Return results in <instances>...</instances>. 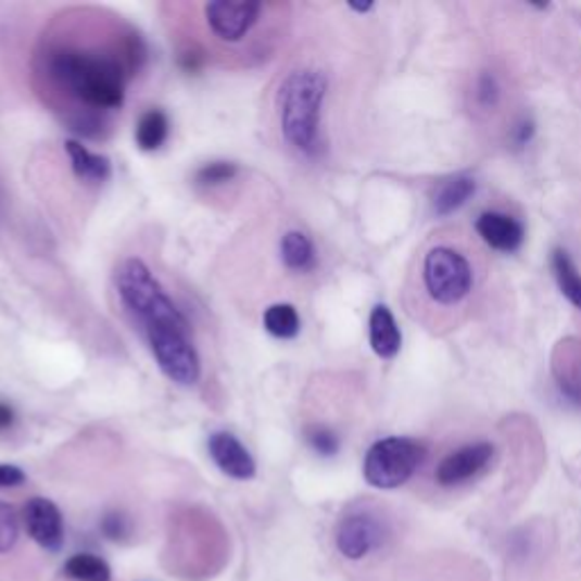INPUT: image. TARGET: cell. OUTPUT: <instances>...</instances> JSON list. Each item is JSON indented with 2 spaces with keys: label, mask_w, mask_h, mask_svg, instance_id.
I'll use <instances>...</instances> for the list:
<instances>
[{
  "label": "cell",
  "mask_w": 581,
  "mask_h": 581,
  "mask_svg": "<svg viewBox=\"0 0 581 581\" xmlns=\"http://www.w3.org/2000/svg\"><path fill=\"white\" fill-rule=\"evenodd\" d=\"M137 58V37L121 48L83 37H55L39 53V75L46 89L64 98L75 112L103 114L123 108L128 71Z\"/></svg>",
  "instance_id": "cell-1"
},
{
  "label": "cell",
  "mask_w": 581,
  "mask_h": 581,
  "mask_svg": "<svg viewBox=\"0 0 581 581\" xmlns=\"http://www.w3.org/2000/svg\"><path fill=\"white\" fill-rule=\"evenodd\" d=\"M327 93V80L320 71H293L280 87L277 108L285 139L302 150L314 153L320 130V108Z\"/></svg>",
  "instance_id": "cell-2"
},
{
  "label": "cell",
  "mask_w": 581,
  "mask_h": 581,
  "mask_svg": "<svg viewBox=\"0 0 581 581\" xmlns=\"http://www.w3.org/2000/svg\"><path fill=\"white\" fill-rule=\"evenodd\" d=\"M116 289L125 310L143 325V330L155 325L189 323L141 260H125L118 266Z\"/></svg>",
  "instance_id": "cell-3"
},
{
  "label": "cell",
  "mask_w": 581,
  "mask_h": 581,
  "mask_svg": "<svg viewBox=\"0 0 581 581\" xmlns=\"http://www.w3.org/2000/svg\"><path fill=\"white\" fill-rule=\"evenodd\" d=\"M425 459V445L407 437L377 441L364 459V477L375 489L391 491L407 484Z\"/></svg>",
  "instance_id": "cell-4"
},
{
  "label": "cell",
  "mask_w": 581,
  "mask_h": 581,
  "mask_svg": "<svg viewBox=\"0 0 581 581\" xmlns=\"http://www.w3.org/2000/svg\"><path fill=\"white\" fill-rule=\"evenodd\" d=\"M160 370L170 382L193 387L200 380V357L191 341L189 323L155 325L143 330Z\"/></svg>",
  "instance_id": "cell-5"
},
{
  "label": "cell",
  "mask_w": 581,
  "mask_h": 581,
  "mask_svg": "<svg viewBox=\"0 0 581 581\" xmlns=\"http://www.w3.org/2000/svg\"><path fill=\"white\" fill-rule=\"evenodd\" d=\"M425 287L441 305H457L472 289V268L462 252L434 248L425 257Z\"/></svg>",
  "instance_id": "cell-6"
},
{
  "label": "cell",
  "mask_w": 581,
  "mask_h": 581,
  "mask_svg": "<svg viewBox=\"0 0 581 581\" xmlns=\"http://www.w3.org/2000/svg\"><path fill=\"white\" fill-rule=\"evenodd\" d=\"M264 12L266 5L257 0H214L202 8L210 33L227 46L241 43L257 28Z\"/></svg>",
  "instance_id": "cell-7"
},
{
  "label": "cell",
  "mask_w": 581,
  "mask_h": 581,
  "mask_svg": "<svg viewBox=\"0 0 581 581\" xmlns=\"http://www.w3.org/2000/svg\"><path fill=\"white\" fill-rule=\"evenodd\" d=\"M384 529L370 514H350L339 522L337 547L345 559H364L377 545L382 543Z\"/></svg>",
  "instance_id": "cell-8"
},
{
  "label": "cell",
  "mask_w": 581,
  "mask_h": 581,
  "mask_svg": "<svg viewBox=\"0 0 581 581\" xmlns=\"http://www.w3.org/2000/svg\"><path fill=\"white\" fill-rule=\"evenodd\" d=\"M23 522L28 536L48 552H60L64 545V518L55 502L33 497L23 509Z\"/></svg>",
  "instance_id": "cell-9"
},
{
  "label": "cell",
  "mask_w": 581,
  "mask_h": 581,
  "mask_svg": "<svg viewBox=\"0 0 581 581\" xmlns=\"http://www.w3.org/2000/svg\"><path fill=\"white\" fill-rule=\"evenodd\" d=\"M495 447L491 443H472L450 452L437 468V482L441 487H459L470 482L493 462Z\"/></svg>",
  "instance_id": "cell-10"
},
{
  "label": "cell",
  "mask_w": 581,
  "mask_h": 581,
  "mask_svg": "<svg viewBox=\"0 0 581 581\" xmlns=\"http://www.w3.org/2000/svg\"><path fill=\"white\" fill-rule=\"evenodd\" d=\"M210 457L220 472L232 479H252L257 472V464L245 445L230 432H216L210 437Z\"/></svg>",
  "instance_id": "cell-11"
},
{
  "label": "cell",
  "mask_w": 581,
  "mask_h": 581,
  "mask_svg": "<svg viewBox=\"0 0 581 581\" xmlns=\"http://www.w3.org/2000/svg\"><path fill=\"white\" fill-rule=\"evenodd\" d=\"M477 232L500 252H516L525 241V227L509 214L487 212L477 218Z\"/></svg>",
  "instance_id": "cell-12"
},
{
  "label": "cell",
  "mask_w": 581,
  "mask_h": 581,
  "mask_svg": "<svg viewBox=\"0 0 581 581\" xmlns=\"http://www.w3.org/2000/svg\"><path fill=\"white\" fill-rule=\"evenodd\" d=\"M402 345L400 327L389 307L377 305L370 312V348L377 357L393 359Z\"/></svg>",
  "instance_id": "cell-13"
},
{
  "label": "cell",
  "mask_w": 581,
  "mask_h": 581,
  "mask_svg": "<svg viewBox=\"0 0 581 581\" xmlns=\"http://www.w3.org/2000/svg\"><path fill=\"white\" fill-rule=\"evenodd\" d=\"M66 153L71 157V166L75 178H80L85 182H105L112 175V164L108 157L96 155L91 150H87L78 141H66Z\"/></svg>",
  "instance_id": "cell-14"
},
{
  "label": "cell",
  "mask_w": 581,
  "mask_h": 581,
  "mask_svg": "<svg viewBox=\"0 0 581 581\" xmlns=\"http://www.w3.org/2000/svg\"><path fill=\"white\" fill-rule=\"evenodd\" d=\"M475 193V180L468 175H457L439 185L434 193V212L437 216H447L466 205V200Z\"/></svg>",
  "instance_id": "cell-15"
},
{
  "label": "cell",
  "mask_w": 581,
  "mask_h": 581,
  "mask_svg": "<svg viewBox=\"0 0 581 581\" xmlns=\"http://www.w3.org/2000/svg\"><path fill=\"white\" fill-rule=\"evenodd\" d=\"M282 262L289 270L310 273L316 266V250L307 235L287 232L282 239Z\"/></svg>",
  "instance_id": "cell-16"
},
{
  "label": "cell",
  "mask_w": 581,
  "mask_h": 581,
  "mask_svg": "<svg viewBox=\"0 0 581 581\" xmlns=\"http://www.w3.org/2000/svg\"><path fill=\"white\" fill-rule=\"evenodd\" d=\"M137 146L146 153L160 150L168 137V118L162 110H148L137 123Z\"/></svg>",
  "instance_id": "cell-17"
},
{
  "label": "cell",
  "mask_w": 581,
  "mask_h": 581,
  "mask_svg": "<svg viewBox=\"0 0 581 581\" xmlns=\"http://www.w3.org/2000/svg\"><path fill=\"white\" fill-rule=\"evenodd\" d=\"M552 268H554V277H557L561 293L572 302L577 310H581V275L566 250H554Z\"/></svg>",
  "instance_id": "cell-18"
},
{
  "label": "cell",
  "mask_w": 581,
  "mask_h": 581,
  "mask_svg": "<svg viewBox=\"0 0 581 581\" xmlns=\"http://www.w3.org/2000/svg\"><path fill=\"white\" fill-rule=\"evenodd\" d=\"M64 572L73 581H110L112 579L110 566L100 557H96V554H89V552L73 554V557L64 566Z\"/></svg>",
  "instance_id": "cell-19"
},
{
  "label": "cell",
  "mask_w": 581,
  "mask_h": 581,
  "mask_svg": "<svg viewBox=\"0 0 581 581\" xmlns=\"http://www.w3.org/2000/svg\"><path fill=\"white\" fill-rule=\"evenodd\" d=\"M264 327L275 339H295L300 334V316L293 305L280 302V305L266 310Z\"/></svg>",
  "instance_id": "cell-20"
},
{
  "label": "cell",
  "mask_w": 581,
  "mask_h": 581,
  "mask_svg": "<svg viewBox=\"0 0 581 581\" xmlns=\"http://www.w3.org/2000/svg\"><path fill=\"white\" fill-rule=\"evenodd\" d=\"M237 173H239V168L232 162H212L195 173V182L205 185V187H216V185L230 182Z\"/></svg>",
  "instance_id": "cell-21"
},
{
  "label": "cell",
  "mask_w": 581,
  "mask_h": 581,
  "mask_svg": "<svg viewBox=\"0 0 581 581\" xmlns=\"http://www.w3.org/2000/svg\"><path fill=\"white\" fill-rule=\"evenodd\" d=\"M307 443L312 445L314 452H318L320 457H334L339 452V437L323 425H314L307 429Z\"/></svg>",
  "instance_id": "cell-22"
},
{
  "label": "cell",
  "mask_w": 581,
  "mask_h": 581,
  "mask_svg": "<svg viewBox=\"0 0 581 581\" xmlns=\"http://www.w3.org/2000/svg\"><path fill=\"white\" fill-rule=\"evenodd\" d=\"M18 541V518L10 504L0 502V554L10 552Z\"/></svg>",
  "instance_id": "cell-23"
},
{
  "label": "cell",
  "mask_w": 581,
  "mask_h": 581,
  "mask_svg": "<svg viewBox=\"0 0 581 581\" xmlns=\"http://www.w3.org/2000/svg\"><path fill=\"white\" fill-rule=\"evenodd\" d=\"M103 532H105L108 539L121 541L123 536H128L130 525H128V520H125V516H121V514H108L105 520H103Z\"/></svg>",
  "instance_id": "cell-24"
},
{
  "label": "cell",
  "mask_w": 581,
  "mask_h": 581,
  "mask_svg": "<svg viewBox=\"0 0 581 581\" xmlns=\"http://www.w3.org/2000/svg\"><path fill=\"white\" fill-rule=\"evenodd\" d=\"M25 482V472L18 466L0 464V489H14Z\"/></svg>",
  "instance_id": "cell-25"
},
{
  "label": "cell",
  "mask_w": 581,
  "mask_h": 581,
  "mask_svg": "<svg viewBox=\"0 0 581 581\" xmlns=\"http://www.w3.org/2000/svg\"><path fill=\"white\" fill-rule=\"evenodd\" d=\"M14 425V409L10 407V404L0 402V432H5V429H10Z\"/></svg>",
  "instance_id": "cell-26"
},
{
  "label": "cell",
  "mask_w": 581,
  "mask_h": 581,
  "mask_svg": "<svg viewBox=\"0 0 581 581\" xmlns=\"http://www.w3.org/2000/svg\"><path fill=\"white\" fill-rule=\"evenodd\" d=\"M350 8H352V10H357V12H368V10H372V3H366V5H357V3H350Z\"/></svg>",
  "instance_id": "cell-27"
}]
</instances>
